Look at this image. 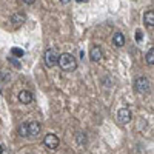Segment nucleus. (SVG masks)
I'll list each match as a JSON object with an SVG mask.
<instances>
[{"instance_id":"f257e3e1","label":"nucleus","mask_w":154,"mask_h":154,"mask_svg":"<svg viewBox=\"0 0 154 154\" xmlns=\"http://www.w3.org/2000/svg\"><path fill=\"white\" fill-rule=\"evenodd\" d=\"M59 66L63 69V71H74L77 68V60L72 54L69 53H63L59 56Z\"/></svg>"},{"instance_id":"f03ea898","label":"nucleus","mask_w":154,"mask_h":154,"mask_svg":"<svg viewBox=\"0 0 154 154\" xmlns=\"http://www.w3.org/2000/svg\"><path fill=\"white\" fill-rule=\"evenodd\" d=\"M134 88H136V91L140 93V94H148L151 91L149 80L146 79V77H143V75L137 77V79L134 80Z\"/></svg>"},{"instance_id":"7ed1b4c3","label":"nucleus","mask_w":154,"mask_h":154,"mask_svg":"<svg viewBox=\"0 0 154 154\" xmlns=\"http://www.w3.org/2000/svg\"><path fill=\"white\" fill-rule=\"evenodd\" d=\"M43 60H45V65L48 68H54L59 62V53L54 49V48H49L45 51V56H43Z\"/></svg>"},{"instance_id":"20e7f679","label":"nucleus","mask_w":154,"mask_h":154,"mask_svg":"<svg viewBox=\"0 0 154 154\" xmlns=\"http://www.w3.org/2000/svg\"><path fill=\"white\" fill-rule=\"evenodd\" d=\"M43 145L48 149H57L59 145H60V140L56 134H46V137L43 139Z\"/></svg>"},{"instance_id":"39448f33","label":"nucleus","mask_w":154,"mask_h":154,"mask_svg":"<svg viewBox=\"0 0 154 154\" xmlns=\"http://www.w3.org/2000/svg\"><path fill=\"white\" fill-rule=\"evenodd\" d=\"M117 120H119V123H122V125L130 123V122H131V111L128 109V108H120L119 112H117Z\"/></svg>"},{"instance_id":"423d86ee","label":"nucleus","mask_w":154,"mask_h":154,"mask_svg":"<svg viewBox=\"0 0 154 154\" xmlns=\"http://www.w3.org/2000/svg\"><path fill=\"white\" fill-rule=\"evenodd\" d=\"M40 123L38 122H35V120H32V122H29L28 123V137H37L38 134H40Z\"/></svg>"},{"instance_id":"0eeeda50","label":"nucleus","mask_w":154,"mask_h":154,"mask_svg":"<svg viewBox=\"0 0 154 154\" xmlns=\"http://www.w3.org/2000/svg\"><path fill=\"white\" fill-rule=\"evenodd\" d=\"M32 99H34V97H32V93L28 91V89H22V91L19 93V100L22 102V103H25V105L31 103Z\"/></svg>"},{"instance_id":"6e6552de","label":"nucleus","mask_w":154,"mask_h":154,"mask_svg":"<svg viewBox=\"0 0 154 154\" xmlns=\"http://www.w3.org/2000/svg\"><path fill=\"white\" fill-rule=\"evenodd\" d=\"M102 57H103V54H102V49L99 46H93L91 49H89V59H91L93 62H99Z\"/></svg>"},{"instance_id":"1a4fd4ad","label":"nucleus","mask_w":154,"mask_h":154,"mask_svg":"<svg viewBox=\"0 0 154 154\" xmlns=\"http://www.w3.org/2000/svg\"><path fill=\"white\" fill-rule=\"evenodd\" d=\"M25 20H26V16L22 14V12H17V14H14V16L11 17V22H12L14 26H20V25L25 23Z\"/></svg>"},{"instance_id":"9d476101","label":"nucleus","mask_w":154,"mask_h":154,"mask_svg":"<svg viewBox=\"0 0 154 154\" xmlns=\"http://www.w3.org/2000/svg\"><path fill=\"white\" fill-rule=\"evenodd\" d=\"M112 43H114V46L122 48V46L125 45V35H123L122 32H116V34L112 35Z\"/></svg>"},{"instance_id":"9b49d317","label":"nucleus","mask_w":154,"mask_h":154,"mask_svg":"<svg viewBox=\"0 0 154 154\" xmlns=\"http://www.w3.org/2000/svg\"><path fill=\"white\" fill-rule=\"evenodd\" d=\"M143 22H145V25L146 26H154V11L152 9H149V11H146L145 14H143Z\"/></svg>"},{"instance_id":"f8f14e48","label":"nucleus","mask_w":154,"mask_h":154,"mask_svg":"<svg viewBox=\"0 0 154 154\" xmlns=\"http://www.w3.org/2000/svg\"><path fill=\"white\" fill-rule=\"evenodd\" d=\"M145 62L148 63V65H154V48L148 49V53L145 56Z\"/></svg>"},{"instance_id":"ddd939ff","label":"nucleus","mask_w":154,"mask_h":154,"mask_svg":"<svg viewBox=\"0 0 154 154\" xmlns=\"http://www.w3.org/2000/svg\"><path fill=\"white\" fill-rule=\"evenodd\" d=\"M19 136L28 137V123H22V125L19 126Z\"/></svg>"},{"instance_id":"4468645a","label":"nucleus","mask_w":154,"mask_h":154,"mask_svg":"<svg viewBox=\"0 0 154 154\" xmlns=\"http://www.w3.org/2000/svg\"><path fill=\"white\" fill-rule=\"evenodd\" d=\"M11 53H12V56H14V57L22 59V57H23V54H25V51H23V49H20V48H12V49H11Z\"/></svg>"},{"instance_id":"2eb2a0df","label":"nucleus","mask_w":154,"mask_h":154,"mask_svg":"<svg viewBox=\"0 0 154 154\" xmlns=\"http://www.w3.org/2000/svg\"><path fill=\"white\" fill-rule=\"evenodd\" d=\"M75 139H77V142H79V145H85L86 143V137L83 133H77L75 134Z\"/></svg>"},{"instance_id":"dca6fc26","label":"nucleus","mask_w":154,"mask_h":154,"mask_svg":"<svg viewBox=\"0 0 154 154\" xmlns=\"http://www.w3.org/2000/svg\"><path fill=\"white\" fill-rule=\"evenodd\" d=\"M9 62H11L14 66H17V68L20 66V62H19V60H16V57H11V59H9Z\"/></svg>"},{"instance_id":"f3484780","label":"nucleus","mask_w":154,"mask_h":154,"mask_svg":"<svg viewBox=\"0 0 154 154\" xmlns=\"http://www.w3.org/2000/svg\"><path fill=\"white\" fill-rule=\"evenodd\" d=\"M136 38H137V42L142 40V31H140V29H137V31H136Z\"/></svg>"},{"instance_id":"a211bd4d","label":"nucleus","mask_w":154,"mask_h":154,"mask_svg":"<svg viewBox=\"0 0 154 154\" xmlns=\"http://www.w3.org/2000/svg\"><path fill=\"white\" fill-rule=\"evenodd\" d=\"M35 0H23V3H26V5H34Z\"/></svg>"},{"instance_id":"6ab92c4d","label":"nucleus","mask_w":154,"mask_h":154,"mask_svg":"<svg viewBox=\"0 0 154 154\" xmlns=\"http://www.w3.org/2000/svg\"><path fill=\"white\" fill-rule=\"evenodd\" d=\"M60 3H63V5H66V3H69V0H60Z\"/></svg>"},{"instance_id":"aec40b11","label":"nucleus","mask_w":154,"mask_h":154,"mask_svg":"<svg viewBox=\"0 0 154 154\" xmlns=\"http://www.w3.org/2000/svg\"><path fill=\"white\" fill-rule=\"evenodd\" d=\"M0 154H3V145L0 143Z\"/></svg>"},{"instance_id":"412c9836","label":"nucleus","mask_w":154,"mask_h":154,"mask_svg":"<svg viewBox=\"0 0 154 154\" xmlns=\"http://www.w3.org/2000/svg\"><path fill=\"white\" fill-rule=\"evenodd\" d=\"M77 2H79V3H82V2H83V3H86L88 0H77Z\"/></svg>"}]
</instances>
